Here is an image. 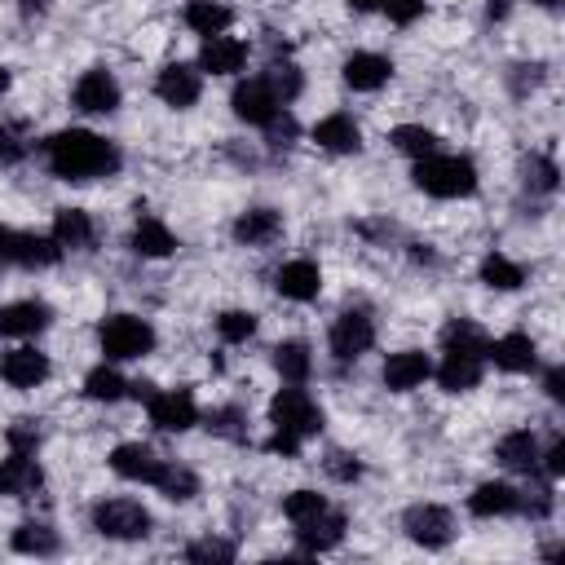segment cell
Listing matches in <instances>:
<instances>
[{"instance_id": "23", "label": "cell", "mask_w": 565, "mask_h": 565, "mask_svg": "<svg viewBox=\"0 0 565 565\" xmlns=\"http://www.w3.org/2000/svg\"><path fill=\"white\" fill-rule=\"evenodd\" d=\"M274 287H278V296H287V300H313L318 291H322V269L313 265V260H287L278 274H274Z\"/></svg>"}, {"instance_id": "43", "label": "cell", "mask_w": 565, "mask_h": 565, "mask_svg": "<svg viewBox=\"0 0 565 565\" xmlns=\"http://www.w3.org/2000/svg\"><path fill=\"white\" fill-rule=\"evenodd\" d=\"M380 9L388 13V22H397V26H411V22L424 13V0H380Z\"/></svg>"}, {"instance_id": "29", "label": "cell", "mask_w": 565, "mask_h": 565, "mask_svg": "<svg viewBox=\"0 0 565 565\" xmlns=\"http://www.w3.org/2000/svg\"><path fill=\"white\" fill-rule=\"evenodd\" d=\"M57 260H62V243L53 234H18L13 265H22V269H49Z\"/></svg>"}, {"instance_id": "11", "label": "cell", "mask_w": 565, "mask_h": 565, "mask_svg": "<svg viewBox=\"0 0 565 565\" xmlns=\"http://www.w3.org/2000/svg\"><path fill=\"white\" fill-rule=\"evenodd\" d=\"M71 102H75L84 115H110V110H119V84H115V75H110L106 66H93V71H84V75L75 79Z\"/></svg>"}, {"instance_id": "14", "label": "cell", "mask_w": 565, "mask_h": 565, "mask_svg": "<svg viewBox=\"0 0 565 565\" xmlns=\"http://www.w3.org/2000/svg\"><path fill=\"white\" fill-rule=\"evenodd\" d=\"M0 380L9 388H35V384L49 380V358L40 349H31V344H18V349H9L0 358Z\"/></svg>"}, {"instance_id": "40", "label": "cell", "mask_w": 565, "mask_h": 565, "mask_svg": "<svg viewBox=\"0 0 565 565\" xmlns=\"http://www.w3.org/2000/svg\"><path fill=\"white\" fill-rule=\"evenodd\" d=\"M556 163L547 159V154H530V163H525V185L530 190H539V194H552L556 190Z\"/></svg>"}, {"instance_id": "41", "label": "cell", "mask_w": 565, "mask_h": 565, "mask_svg": "<svg viewBox=\"0 0 565 565\" xmlns=\"http://www.w3.org/2000/svg\"><path fill=\"white\" fill-rule=\"evenodd\" d=\"M265 84H269V88H274V97L287 106V102L300 93V71H296V66H282V62H274V66H269V75H265Z\"/></svg>"}, {"instance_id": "44", "label": "cell", "mask_w": 565, "mask_h": 565, "mask_svg": "<svg viewBox=\"0 0 565 565\" xmlns=\"http://www.w3.org/2000/svg\"><path fill=\"white\" fill-rule=\"evenodd\" d=\"M327 472H331L335 481H358V477H362V463H358L353 455H344V450H331V455H327Z\"/></svg>"}, {"instance_id": "34", "label": "cell", "mask_w": 565, "mask_h": 565, "mask_svg": "<svg viewBox=\"0 0 565 565\" xmlns=\"http://www.w3.org/2000/svg\"><path fill=\"white\" fill-rule=\"evenodd\" d=\"M124 393H128V380H124L115 366H106V362L84 375V397H88V402H119Z\"/></svg>"}, {"instance_id": "53", "label": "cell", "mask_w": 565, "mask_h": 565, "mask_svg": "<svg viewBox=\"0 0 565 565\" xmlns=\"http://www.w3.org/2000/svg\"><path fill=\"white\" fill-rule=\"evenodd\" d=\"M44 9V0H22V13H40Z\"/></svg>"}, {"instance_id": "27", "label": "cell", "mask_w": 565, "mask_h": 565, "mask_svg": "<svg viewBox=\"0 0 565 565\" xmlns=\"http://www.w3.org/2000/svg\"><path fill=\"white\" fill-rule=\"evenodd\" d=\"M53 238L62 243V252H66V247L88 252V247H93V238H97L93 216H88L84 207H57V216H53Z\"/></svg>"}, {"instance_id": "10", "label": "cell", "mask_w": 565, "mask_h": 565, "mask_svg": "<svg viewBox=\"0 0 565 565\" xmlns=\"http://www.w3.org/2000/svg\"><path fill=\"white\" fill-rule=\"evenodd\" d=\"M230 106H234L238 119H247V124H256V128H269V124L282 115V102L274 97V88L265 84V75H260V79H243V84L234 88Z\"/></svg>"}, {"instance_id": "4", "label": "cell", "mask_w": 565, "mask_h": 565, "mask_svg": "<svg viewBox=\"0 0 565 565\" xmlns=\"http://www.w3.org/2000/svg\"><path fill=\"white\" fill-rule=\"evenodd\" d=\"M269 424L274 433H287L296 441H309L322 433V406L300 388V384H287L269 397Z\"/></svg>"}, {"instance_id": "15", "label": "cell", "mask_w": 565, "mask_h": 565, "mask_svg": "<svg viewBox=\"0 0 565 565\" xmlns=\"http://www.w3.org/2000/svg\"><path fill=\"white\" fill-rule=\"evenodd\" d=\"M40 486H44V472L35 463V450H9V459L0 463V494L31 499Z\"/></svg>"}, {"instance_id": "22", "label": "cell", "mask_w": 565, "mask_h": 565, "mask_svg": "<svg viewBox=\"0 0 565 565\" xmlns=\"http://www.w3.org/2000/svg\"><path fill=\"white\" fill-rule=\"evenodd\" d=\"M388 75H393V62L384 57V53H349L344 57V84L349 88H358V93H375L380 84H388Z\"/></svg>"}, {"instance_id": "20", "label": "cell", "mask_w": 565, "mask_h": 565, "mask_svg": "<svg viewBox=\"0 0 565 565\" xmlns=\"http://www.w3.org/2000/svg\"><path fill=\"white\" fill-rule=\"evenodd\" d=\"M243 62H247V44L225 31L207 35L199 49V71H212V75H234V71H243Z\"/></svg>"}, {"instance_id": "16", "label": "cell", "mask_w": 565, "mask_h": 565, "mask_svg": "<svg viewBox=\"0 0 565 565\" xmlns=\"http://www.w3.org/2000/svg\"><path fill=\"white\" fill-rule=\"evenodd\" d=\"M154 93H159L172 110H185V106H194V102H199L203 79H199V71H194V66H185V62H168V66L159 71V79H154Z\"/></svg>"}, {"instance_id": "7", "label": "cell", "mask_w": 565, "mask_h": 565, "mask_svg": "<svg viewBox=\"0 0 565 565\" xmlns=\"http://www.w3.org/2000/svg\"><path fill=\"white\" fill-rule=\"evenodd\" d=\"M146 411H150V424L159 433H185L199 424V406H194V393L190 388H159V393H146Z\"/></svg>"}, {"instance_id": "9", "label": "cell", "mask_w": 565, "mask_h": 565, "mask_svg": "<svg viewBox=\"0 0 565 565\" xmlns=\"http://www.w3.org/2000/svg\"><path fill=\"white\" fill-rule=\"evenodd\" d=\"M402 530L419 547H446L455 539V521H450V512L441 503H415V508H406Z\"/></svg>"}, {"instance_id": "1", "label": "cell", "mask_w": 565, "mask_h": 565, "mask_svg": "<svg viewBox=\"0 0 565 565\" xmlns=\"http://www.w3.org/2000/svg\"><path fill=\"white\" fill-rule=\"evenodd\" d=\"M44 159L49 172L62 181H97V177H115L119 172V150L115 141L88 132V128H62L44 141Z\"/></svg>"}, {"instance_id": "39", "label": "cell", "mask_w": 565, "mask_h": 565, "mask_svg": "<svg viewBox=\"0 0 565 565\" xmlns=\"http://www.w3.org/2000/svg\"><path fill=\"white\" fill-rule=\"evenodd\" d=\"M207 433L216 437H230V441H247V428H243V411L238 406H216L207 415Z\"/></svg>"}, {"instance_id": "48", "label": "cell", "mask_w": 565, "mask_h": 565, "mask_svg": "<svg viewBox=\"0 0 565 565\" xmlns=\"http://www.w3.org/2000/svg\"><path fill=\"white\" fill-rule=\"evenodd\" d=\"M22 159V146H18V137L0 124V163H18Z\"/></svg>"}, {"instance_id": "3", "label": "cell", "mask_w": 565, "mask_h": 565, "mask_svg": "<svg viewBox=\"0 0 565 565\" xmlns=\"http://www.w3.org/2000/svg\"><path fill=\"white\" fill-rule=\"evenodd\" d=\"M415 185L424 190V194H433V199H468L472 190H477V168H472V159H463V154H424V159H415Z\"/></svg>"}, {"instance_id": "38", "label": "cell", "mask_w": 565, "mask_h": 565, "mask_svg": "<svg viewBox=\"0 0 565 565\" xmlns=\"http://www.w3.org/2000/svg\"><path fill=\"white\" fill-rule=\"evenodd\" d=\"M331 503L318 494V490H291L287 499H282V516L291 521V525H300V521H309V516H318V512H327Z\"/></svg>"}, {"instance_id": "37", "label": "cell", "mask_w": 565, "mask_h": 565, "mask_svg": "<svg viewBox=\"0 0 565 565\" xmlns=\"http://www.w3.org/2000/svg\"><path fill=\"white\" fill-rule=\"evenodd\" d=\"M159 490H163L172 503H185V499L199 494V477H194L190 468H181V463H168L163 477H159Z\"/></svg>"}, {"instance_id": "49", "label": "cell", "mask_w": 565, "mask_h": 565, "mask_svg": "<svg viewBox=\"0 0 565 565\" xmlns=\"http://www.w3.org/2000/svg\"><path fill=\"white\" fill-rule=\"evenodd\" d=\"M543 388H547L552 402H565V366H552L547 380H543Z\"/></svg>"}, {"instance_id": "52", "label": "cell", "mask_w": 565, "mask_h": 565, "mask_svg": "<svg viewBox=\"0 0 565 565\" xmlns=\"http://www.w3.org/2000/svg\"><path fill=\"white\" fill-rule=\"evenodd\" d=\"M353 13H371V9H380V0H344Z\"/></svg>"}, {"instance_id": "35", "label": "cell", "mask_w": 565, "mask_h": 565, "mask_svg": "<svg viewBox=\"0 0 565 565\" xmlns=\"http://www.w3.org/2000/svg\"><path fill=\"white\" fill-rule=\"evenodd\" d=\"M388 141H393L402 154H411V159H424V154L437 150V132L424 128V124H397V128L388 132Z\"/></svg>"}, {"instance_id": "12", "label": "cell", "mask_w": 565, "mask_h": 565, "mask_svg": "<svg viewBox=\"0 0 565 565\" xmlns=\"http://www.w3.org/2000/svg\"><path fill=\"white\" fill-rule=\"evenodd\" d=\"M110 468H115V477H124V481L159 486V477H163L168 459H159V455H154L150 446H141V441H124V446H115V450H110Z\"/></svg>"}, {"instance_id": "13", "label": "cell", "mask_w": 565, "mask_h": 565, "mask_svg": "<svg viewBox=\"0 0 565 565\" xmlns=\"http://www.w3.org/2000/svg\"><path fill=\"white\" fill-rule=\"evenodd\" d=\"M486 358L508 375H525V371L539 366V349H534V340L525 331H508L499 340H486Z\"/></svg>"}, {"instance_id": "45", "label": "cell", "mask_w": 565, "mask_h": 565, "mask_svg": "<svg viewBox=\"0 0 565 565\" xmlns=\"http://www.w3.org/2000/svg\"><path fill=\"white\" fill-rule=\"evenodd\" d=\"M35 446H40L35 419H18V424L9 428V450H35Z\"/></svg>"}, {"instance_id": "51", "label": "cell", "mask_w": 565, "mask_h": 565, "mask_svg": "<svg viewBox=\"0 0 565 565\" xmlns=\"http://www.w3.org/2000/svg\"><path fill=\"white\" fill-rule=\"evenodd\" d=\"M486 13L490 18H508V0H486Z\"/></svg>"}, {"instance_id": "21", "label": "cell", "mask_w": 565, "mask_h": 565, "mask_svg": "<svg viewBox=\"0 0 565 565\" xmlns=\"http://www.w3.org/2000/svg\"><path fill=\"white\" fill-rule=\"evenodd\" d=\"M313 141L322 150H331V154H358L362 150V128H358L353 115L335 110V115H327V119L313 124Z\"/></svg>"}, {"instance_id": "19", "label": "cell", "mask_w": 565, "mask_h": 565, "mask_svg": "<svg viewBox=\"0 0 565 565\" xmlns=\"http://www.w3.org/2000/svg\"><path fill=\"white\" fill-rule=\"evenodd\" d=\"M49 322H53V309L44 300H13L0 309V335H13V340L40 335Z\"/></svg>"}, {"instance_id": "36", "label": "cell", "mask_w": 565, "mask_h": 565, "mask_svg": "<svg viewBox=\"0 0 565 565\" xmlns=\"http://www.w3.org/2000/svg\"><path fill=\"white\" fill-rule=\"evenodd\" d=\"M216 335H221L225 344L252 340V335H256V313H252V309H225V313L216 318Z\"/></svg>"}, {"instance_id": "54", "label": "cell", "mask_w": 565, "mask_h": 565, "mask_svg": "<svg viewBox=\"0 0 565 565\" xmlns=\"http://www.w3.org/2000/svg\"><path fill=\"white\" fill-rule=\"evenodd\" d=\"M4 88H9V71L0 66V93H4Z\"/></svg>"}, {"instance_id": "46", "label": "cell", "mask_w": 565, "mask_h": 565, "mask_svg": "<svg viewBox=\"0 0 565 565\" xmlns=\"http://www.w3.org/2000/svg\"><path fill=\"white\" fill-rule=\"evenodd\" d=\"M300 446H305V441H296V437H287V433H274V437L265 441V450H269V455H287V459H296V455H300Z\"/></svg>"}, {"instance_id": "47", "label": "cell", "mask_w": 565, "mask_h": 565, "mask_svg": "<svg viewBox=\"0 0 565 565\" xmlns=\"http://www.w3.org/2000/svg\"><path fill=\"white\" fill-rule=\"evenodd\" d=\"M543 459H547V463H543V472H547V477H561V472H565V441L556 437V441L547 446V455H543Z\"/></svg>"}, {"instance_id": "5", "label": "cell", "mask_w": 565, "mask_h": 565, "mask_svg": "<svg viewBox=\"0 0 565 565\" xmlns=\"http://www.w3.org/2000/svg\"><path fill=\"white\" fill-rule=\"evenodd\" d=\"M97 344L110 362H132V358H146L154 349V327L137 313H110L97 327Z\"/></svg>"}, {"instance_id": "30", "label": "cell", "mask_w": 565, "mask_h": 565, "mask_svg": "<svg viewBox=\"0 0 565 565\" xmlns=\"http://www.w3.org/2000/svg\"><path fill=\"white\" fill-rule=\"evenodd\" d=\"M274 371H278L287 384H305L309 371H313L309 344H305V340H282V344H274Z\"/></svg>"}, {"instance_id": "25", "label": "cell", "mask_w": 565, "mask_h": 565, "mask_svg": "<svg viewBox=\"0 0 565 565\" xmlns=\"http://www.w3.org/2000/svg\"><path fill=\"white\" fill-rule=\"evenodd\" d=\"M128 247H132L137 256H146V260H163V256H172V252H177V234H172L159 216H141V221L132 225Z\"/></svg>"}, {"instance_id": "32", "label": "cell", "mask_w": 565, "mask_h": 565, "mask_svg": "<svg viewBox=\"0 0 565 565\" xmlns=\"http://www.w3.org/2000/svg\"><path fill=\"white\" fill-rule=\"evenodd\" d=\"M230 18H234V13H230L221 0H190V4H185V26L199 31L203 40H207V35H221V31L230 26Z\"/></svg>"}, {"instance_id": "18", "label": "cell", "mask_w": 565, "mask_h": 565, "mask_svg": "<svg viewBox=\"0 0 565 565\" xmlns=\"http://www.w3.org/2000/svg\"><path fill=\"white\" fill-rule=\"evenodd\" d=\"M428 375H433V358L419 353V349L388 353V362H384V388H393V393H411V388H419Z\"/></svg>"}, {"instance_id": "8", "label": "cell", "mask_w": 565, "mask_h": 565, "mask_svg": "<svg viewBox=\"0 0 565 565\" xmlns=\"http://www.w3.org/2000/svg\"><path fill=\"white\" fill-rule=\"evenodd\" d=\"M331 353L340 358V362H353V358H362L371 344H375V322H371V313L366 309H344L335 322H331Z\"/></svg>"}, {"instance_id": "42", "label": "cell", "mask_w": 565, "mask_h": 565, "mask_svg": "<svg viewBox=\"0 0 565 565\" xmlns=\"http://www.w3.org/2000/svg\"><path fill=\"white\" fill-rule=\"evenodd\" d=\"M185 556L190 561H234V543H225V539H199V543L185 547Z\"/></svg>"}, {"instance_id": "55", "label": "cell", "mask_w": 565, "mask_h": 565, "mask_svg": "<svg viewBox=\"0 0 565 565\" xmlns=\"http://www.w3.org/2000/svg\"><path fill=\"white\" fill-rule=\"evenodd\" d=\"M534 4H543V9H556V4H561V0H534Z\"/></svg>"}, {"instance_id": "31", "label": "cell", "mask_w": 565, "mask_h": 565, "mask_svg": "<svg viewBox=\"0 0 565 565\" xmlns=\"http://www.w3.org/2000/svg\"><path fill=\"white\" fill-rule=\"evenodd\" d=\"M57 547H62V539H57V530L44 525V521H22V525L13 530V552H22V556H53Z\"/></svg>"}, {"instance_id": "28", "label": "cell", "mask_w": 565, "mask_h": 565, "mask_svg": "<svg viewBox=\"0 0 565 565\" xmlns=\"http://www.w3.org/2000/svg\"><path fill=\"white\" fill-rule=\"evenodd\" d=\"M282 230V216L274 207H247L238 221H234V238L247 243V247H260V243H274Z\"/></svg>"}, {"instance_id": "17", "label": "cell", "mask_w": 565, "mask_h": 565, "mask_svg": "<svg viewBox=\"0 0 565 565\" xmlns=\"http://www.w3.org/2000/svg\"><path fill=\"white\" fill-rule=\"evenodd\" d=\"M340 539H344V512L340 508H327V512H318V516H309V521L296 525V543H300L305 556L331 552Z\"/></svg>"}, {"instance_id": "26", "label": "cell", "mask_w": 565, "mask_h": 565, "mask_svg": "<svg viewBox=\"0 0 565 565\" xmlns=\"http://www.w3.org/2000/svg\"><path fill=\"white\" fill-rule=\"evenodd\" d=\"M494 459L512 472H534L539 468V437L530 428H516V433H503L499 446H494Z\"/></svg>"}, {"instance_id": "6", "label": "cell", "mask_w": 565, "mask_h": 565, "mask_svg": "<svg viewBox=\"0 0 565 565\" xmlns=\"http://www.w3.org/2000/svg\"><path fill=\"white\" fill-rule=\"evenodd\" d=\"M93 530L106 539H146L150 534V512L137 499H102L93 508Z\"/></svg>"}, {"instance_id": "50", "label": "cell", "mask_w": 565, "mask_h": 565, "mask_svg": "<svg viewBox=\"0 0 565 565\" xmlns=\"http://www.w3.org/2000/svg\"><path fill=\"white\" fill-rule=\"evenodd\" d=\"M13 243H18V230L0 225V265H13Z\"/></svg>"}, {"instance_id": "33", "label": "cell", "mask_w": 565, "mask_h": 565, "mask_svg": "<svg viewBox=\"0 0 565 565\" xmlns=\"http://www.w3.org/2000/svg\"><path fill=\"white\" fill-rule=\"evenodd\" d=\"M481 282L494 287V291H516V287L525 282V269H521L516 260H508L503 252H490V256L481 260Z\"/></svg>"}, {"instance_id": "24", "label": "cell", "mask_w": 565, "mask_h": 565, "mask_svg": "<svg viewBox=\"0 0 565 565\" xmlns=\"http://www.w3.org/2000/svg\"><path fill=\"white\" fill-rule=\"evenodd\" d=\"M468 512L472 516H512V512H521V490L508 481H481L468 494Z\"/></svg>"}, {"instance_id": "2", "label": "cell", "mask_w": 565, "mask_h": 565, "mask_svg": "<svg viewBox=\"0 0 565 565\" xmlns=\"http://www.w3.org/2000/svg\"><path fill=\"white\" fill-rule=\"evenodd\" d=\"M481 366H486V335L477 322L455 318L441 331V366H437V384L446 393H468L481 384Z\"/></svg>"}]
</instances>
